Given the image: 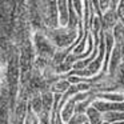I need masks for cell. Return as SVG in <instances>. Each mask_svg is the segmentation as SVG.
Instances as JSON below:
<instances>
[{"label":"cell","instance_id":"cell-1","mask_svg":"<svg viewBox=\"0 0 124 124\" xmlns=\"http://www.w3.org/2000/svg\"><path fill=\"white\" fill-rule=\"evenodd\" d=\"M97 111L101 113L104 112H120L124 111V101H105V100L96 99L92 101V104Z\"/></svg>","mask_w":124,"mask_h":124},{"label":"cell","instance_id":"cell-2","mask_svg":"<svg viewBox=\"0 0 124 124\" xmlns=\"http://www.w3.org/2000/svg\"><path fill=\"white\" fill-rule=\"evenodd\" d=\"M123 59L121 56V46L120 44H115L113 49L111 52L109 62H108V71H109V76H113L117 72V68L120 67V62Z\"/></svg>","mask_w":124,"mask_h":124},{"label":"cell","instance_id":"cell-3","mask_svg":"<svg viewBox=\"0 0 124 124\" xmlns=\"http://www.w3.org/2000/svg\"><path fill=\"white\" fill-rule=\"evenodd\" d=\"M117 20H119V17H117L116 11H113V9L107 11L101 16V27H103V30L104 31L112 30V28L115 27V24L117 23Z\"/></svg>","mask_w":124,"mask_h":124},{"label":"cell","instance_id":"cell-4","mask_svg":"<svg viewBox=\"0 0 124 124\" xmlns=\"http://www.w3.org/2000/svg\"><path fill=\"white\" fill-rule=\"evenodd\" d=\"M85 116L88 119L89 124H101L103 121V113L100 111H97L93 105H89L85 111Z\"/></svg>","mask_w":124,"mask_h":124},{"label":"cell","instance_id":"cell-5","mask_svg":"<svg viewBox=\"0 0 124 124\" xmlns=\"http://www.w3.org/2000/svg\"><path fill=\"white\" fill-rule=\"evenodd\" d=\"M112 35L115 39V44H123L124 43V24L121 22H117L115 27L112 28Z\"/></svg>","mask_w":124,"mask_h":124},{"label":"cell","instance_id":"cell-6","mask_svg":"<svg viewBox=\"0 0 124 124\" xmlns=\"http://www.w3.org/2000/svg\"><path fill=\"white\" fill-rule=\"evenodd\" d=\"M95 97L105 101H124V95L117 92H107V93H96Z\"/></svg>","mask_w":124,"mask_h":124},{"label":"cell","instance_id":"cell-7","mask_svg":"<svg viewBox=\"0 0 124 124\" xmlns=\"http://www.w3.org/2000/svg\"><path fill=\"white\" fill-rule=\"evenodd\" d=\"M88 121L85 113H73L71 119L67 121V124H85Z\"/></svg>","mask_w":124,"mask_h":124},{"label":"cell","instance_id":"cell-8","mask_svg":"<svg viewBox=\"0 0 124 124\" xmlns=\"http://www.w3.org/2000/svg\"><path fill=\"white\" fill-rule=\"evenodd\" d=\"M68 88H70V83H68V81H62V83H57V84H56V91H57V93H62V92L67 91Z\"/></svg>","mask_w":124,"mask_h":124},{"label":"cell","instance_id":"cell-9","mask_svg":"<svg viewBox=\"0 0 124 124\" xmlns=\"http://www.w3.org/2000/svg\"><path fill=\"white\" fill-rule=\"evenodd\" d=\"M99 1V8L100 9H105L107 7H109L111 0H97Z\"/></svg>","mask_w":124,"mask_h":124},{"label":"cell","instance_id":"cell-10","mask_svg":"<svg viewBox=\"0 0 124 124\" xmlns=\"http://www.w3.org/2000/svg\"><path fill=\"white\" fill-rule=\"evenodd\" d=\"M111 124H124V120H121V121H115V123H111Z\"/></svg>","mask_w":124,"mask_h":124},{"label":"cell","instance_id":"cell-11","mask_svg":"<svg viewBox=\"0 0 124 124\" xmlns=\"http://www.w3.org/2000/svg\"><path fill=\"white\" fill-rule=\"evenodd\" d=\"M101 124H111V123H108V121H103Z\"/></svg>","mask_w":124,"mask_h":124},{"label":"cell","instance_id":"cell-12","mask_svg":"<svg viewBox=\"0 0 124 124\" xmlns=\"http://www.w3.org/2000/svg\"><path fill=\"white\" fill-rule=\"evenodd\" d=\"M85 124H89V123H88V121H87V123H85Z\"/></svg>","mask_w":124,"mask_h":124}]
</instances>
